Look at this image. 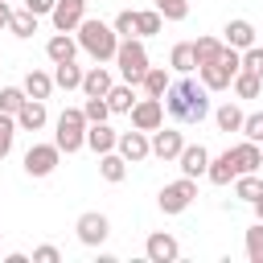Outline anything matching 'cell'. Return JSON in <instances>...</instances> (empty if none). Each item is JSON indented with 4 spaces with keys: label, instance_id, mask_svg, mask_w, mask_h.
<instances>
[{
    "label": "cell",
    "instance_id": "1",
    "mask_svg": "<svg viewBox=\"0 0 263 263\" xmlns=\"http://www.w3.org/2000/svg\"><path fill=\"white\" fill-rule=\"evenodd\" d=\"M164 111H168L177 123H201V119L210 115V90L201 86V78L181 74V78L164 90Z\"/></svg>",
    "mask_w": 263,
    "mask_h": 263
},
{
    "label": "cell",
    "instance_id": "2",
    "mask_svg": "<svg viewBox=\"0 0 263 263\" xmlns=\"http://www.w3.org/2000/svg\"><path fill=\"white\" fill-rule=\"evenodd\" d=\"M74 37H78V49L82 53H90L95 62H115V49H119V33H115V25H107V21H95V16H86L78 29H74Z\"/></svg>",
    "mask_w": 263,
    "mask_h": 263
},
{
    "label": "cell",
    "instance_id": "3",
    "mask_svg": "<svg viewBox=\"0 0 263 263\" xmlns=\"http://www.w3.org/2000/svg\"><path fill=\"white\" fill-rule=\"evenodd\" d=\"M238 70H242V49L226 45L218 62H210V66H197V78H201V86L214 95V90H230V82H234V74H238Z\"/></svg>",
    "mask_w": 263,
    "mask_h": 263
},
{
    "label": "cell",
    "instance_id": "4",
    "mask_svg": "<svg viewBox=\"0 0 263 263\" xmlns=\"http://www.w3.org/2000/svg\"><path fill=\"white\" fill-rule=\"evenodd\" d=\"M115 66H119V78L123 82H132V86H140L144 82V74H148V49H144V41L140 37H123L119 41V49H115Z\"/></svg>",
    "mask_w": 263,
    "mask_h": 263
},
{
    "label": "cell",
    "instance_id": "5",
    "mask_svg": "<svg viewBox=\"0 0 263 263\" xmlns=\"http://www.w3.org/2000/svg\"><path fill=\"white\" fill-rule=\"evenodd\" d=\"M86 115H82V107H66L62 115H58V132H53V144L66 152V156H74L78 148H86Z\"/></svg>",
    "mask_w": 263,
    "mask_h": 263
},
{
    "label": "cell",
    "instance_id": "6",
    "mask_svg": "<svg viewBox=\"0 0 263 263\" xmlns=\"http://www.w3.org/2000/svg\"><path fill=\"white\" fill-rule=\"evenodd\" d=\"M193 197H197V181H193V177H177V181H168V185L156 193V205H160L164 214H185V210L193 205Z\"/></svg>",
    "mask_w": 263,
    "mask_h": 263
},
{
    "label": "cell",
    "instance_id": "7",
    "mask_svg": "<svg viewBox=\"0 0 263 263\" xmlns=\"http://www.w3.org/2000/svg\"><path fill=\"white\" fill-rule=\"evenodd\" d=\"M74 234H78V242H82V247H103V242H107V234H111V218H107V214H99V210H86V214H78Z\"/></svg>",
    "mask_w": 263,
    "mask_h": 263
},
{
    "label": "cell",
    "instance_id": "8",
    "mask_svg": "<svg viewBox=\"0 0 263 263\" xmlns=\"http://www.w3.org/2000/svg\"><path fill=\"white\" fill-rule=\"evenodd\" d=\"M58 164H62V148H58V144H33V148L25 152V173L37 177V181L49 177Z\"/></svg>",
    "mask_w": 263,
    "mask_h": 263
},
{
    "label": "cell",
    "instance_id": "9",
    "mask_svg": "<svg viewBox=\"0 0 263 263\" xmlns=\"http://www.w3.org/2000/svg\"><path fill=\"white\" fill-rule=\"evenodd\" d=\"M132 127H140V132L164 127V99H152V95L136 99V107H132Z\"/></svg>",
    "mask_w": 263,
    "mask_h": 263
},
{
    "label": "cell",
    "instance_id": "10",
    "mask_svg": "<svg viewBox=\"0 0 263 263\" xmlns=\"http://www.w3.org/2000/svg\"><path fill=\"white\" fill-rule=\"evenodd\" d=\"M119 156L127 160V164H140V160H148L152 156V132H140V127H132V132H119Z\"/></svg>",
    "mask_w": 263,
    "mask_h": 263
},
{
    "label": "cell",
    "instance_id": "11",
    "mask_svg": "<svg viewBox=\"0 0 263 263\" xmlns=\"http://www.w3.org/2000/svg\"><path fill=\"white\" fill-rule=\"evenodd\" d=\"M144 255H148L152 263H177V259H181V242H177L168 230H152L148 242H144Z\"/></svg>",
    "mask_w": 263,
    "mask_h": 263
},
{
    "label": "cell",
    "instance_id": "12",
    "mask_svg": "<svg viewBox=\"0 0 263 263\" xmlns=\"http://www.w3.org/2000/svg\"><path fill=\"white\" fill-rule=\"evenodd\" d=\"M49 21H53L58 33H74L86 21V0H58L53 12H49Z\"/></svg>",
    "mask_w": 263,
    "mask_h": 263
},
{
    "label": "cell",
    "instance_id": "13",
    "mask_svg": "<svg viewBox=\"0 0 263 263\" xmlns=\"http://www.w3.org/2000/svg\"><path fill=\"white\" fill-rule=\"evenodd\" d=\"M181 148H185V136L177 127H156L152 132V156L156 160H177Z\"/></svg>",
    "mask_w": 263,
    "mask_h": 263
},
{
    "label": "cell",
    "instance_id": "14",
    "mask_svg": "<svg viewBox=\"0 0 263 263\" xmlns=\"http://www.w3.org/2000/svg\"><path fill=\"white\" fill-rule=\"evenodd\" d=\"M177 164H181V177H205V168H210V148L205 144H185L181 148V156H177Z\"/></svg>",
    "mask_w": 263,
    "mask_h": 263
},
{
    "label": "cell",
    "instance_id": "15",
    "mask_svg": "<svg viewBox=\"0 0 263 263\" xmlns=\"http://www.w3.org/2000/svg\"><path fill=\"white\" fill-rule=\"evenodd\" d=\"M111 86H115V78H111V70H107L103 62H95V66L82 74V95H86V99H107Z\"/></svg>",
    "mask_w": 263,
    "mask_h": 263
},
{
    "label": "cell",
    "instance_id": "16",
    "mask_svg": "<svg viewBox=\"0 0 263 263\" xmlns=\"http://www.w3.org/2000/svg\"><path fill=\"white\" fill-rule=\"evenodd\" d=\"M45 123H49L45 99H25V107L16 111V127H21V132H41Z\"/></svg>",
    "mask_w": 263,
    "mask_h": 263
},
{
    "label": "cell",
    "instance_id": "17",
    "mask_svg": "<svg viewBox=\"0 0 263 263\" xmlns=\"http://www.w3.org/2000/svg\"><path fill=\"white\" fill-rule=\"evenodd\" d=\"M238 177V164H234V152L226 148V152H218V156H210V168H205V181L210 185H230Z\"/></svg>",
    "mask_w": 263,
    "mask_h": 263
},
{
    "label": "cell",
    "instance_id": "18",
    "mask_svg": "<svg viewBox=\"0 0 263 263\" xmlns=\"http://www.w3.org/2000/svg\"><path fill=\"white\" fill-rule=\"evenodd\" d=\"M222 41H226V45H234V49H251V45H255V25H251L247 16H234V21H226Z\"/></svg>",
    "mask_w": 263,
    "mask_h": 263
},
{
    "label": "cell",
    "instance_id": "19",
    "mask_svg": "<svg viewBox=\"0 0 263 263\" xmlns=\"http://www.w3.org/2000/svg\"><path fill=\"white\" fill-rule=\"evenodd\" d=\"M45 58L58 66V62H74L78 58V37H70V33H53L49 41H45Z\"/></svg>",
    "mask_w": 263,
    "mask_h": 263
},
{
    "label": "cell",
    "instance_id": "20",
    "mask_svg": "<svg viewBox=\"0 0 263 263\" xmlns=\"http://www.w3.org/2000/svg\"><path fill=\"white\" fill-rule=\"evenodd\" d=\"M115 144H119V132H115L111 123H90V127H86V148H90V152L103 156V152H115Z\"/></svg>",
    "mask_w": 263,
    "mask_h": 263
},
{
    "label": "cell",
    "instance_id": "21",
    "mask_svg": "<svg viewBox=\"0 0 263 263\" xmlns=\"http://www.w3.org/2000/svg\"><path fill=\"white\" fill-rule=\"evenodd\" d=\"M230 152H234L238 173H259V164H263V144H255V140H247V136H242V144H234Z\"/></svg>",
    "mask_w": 263,
    "mask_h": 263
},
{
    "label": "cell",
    "instance_id": "22",
    "mask_svg": "<svg viewBox=\"0 0 263 263\" xmlns=\"http://www.w3.org/2000/svg\"><path fill=\"white\" fill-rule=\"evenodd\" d=\"M82 66L78 62H58L53 66V86H62V90H82Z\"/></svg>",
    "mask_w": 263,
    "mask_h": 263
},
{
    "label": "cell",
    "instance_id": "23",
    "mask_svg": "<svg viewBox=\"0 0 263 263\" xmlns=\"http://www.w3.org/2000/svg\"><path fill=\"white\" fill-rule=\"evenodd\" d=\"M107 103H111L115 115H132V107H136V86H132V82H115V86L107 90Z\"/></svg>",
    "mask_w": 263,
    "mask_h": 263
},
{
    "label": "cell",
    "instance_id": "24",
    "mask_svg": "<svg viewBox=\"0 0 263 263\" xmlns=\"http://www.w3.org/2000/svg\"><path fill=\"white\" fill-rule=\"evenodd\" d=\"M99 177H103V181H111V185H119V181L127 177V160L119 156V148L99 156Z\"/></svg>",
    "mask_w": 263,
    "mask_h": 263
},
{
    "label": "cell",
    "instance_id": "25",
    "mask_svg": "<svg viewBox=\"0 0 263 263\" xmlns=\"http://www.w3.org/2000/svg\"><path fill=\"white\" fill-rule=\"evenodd\" d=\"M168 66H173L177 74H193V70H197L193 41H177V45H173V53H168Z\"/></svg>",
    "mask_w": 263,
    "mask_h": 263
},
{
    "label": "cell",
    "instance_id": "26",
    "mask_svg": "<svg viewBox=\"0 0 263 263\" xmlns=\"http://www.w3.org/2000/svg\"><path fill=\"white\" fill-rule=\"evenodd\" d=\"M21 86H25L29 99H49V95H53V74H45V70H29Z\"/></svg>",
    "mask_w": 263,
    "mask_h": 263
},
{
    "label": "cell",
    "instance_id": "27",
    "mask_svg": "<svg viewBox=\"0 0 263 263\" xmlns=\"http://www.w3.org/2000/svg\"><path fill=\"white\" fill-rule=\"evenodd\" d=\"M37 21H41L37 12L21 8V12H12V16H8V33H12V37H21V41H29V37L37 33Z\"/></svg>",
    "mask_w": 263,
    "mask_h": 263
},
{
    "label": "cell",
    "instance_id": "28",
    "mask_svg": "<svg viewBox=\"0 0 263 263\" xmlns=\"http://www.w3.org/2000/svg\"><path fill=\"white\" fill-rule=\"evenodd\" d=\"M144 95H152V99H164V90L173 86V78H168V70L164 66H148V74H144Z\"/></svg>",
    "mask_w": 263,
    "mask_h": 263
},
{
    "label": "cell",
    "instance_id": "29",
    "mask_svg": "<svg viewBox=\"0 0 263 263\" xmlns=\"http://www.w3.org/2000/svg\"><path fill=\"white\" fill-rule=\"evenodd\" d=\"M230 90H234L238 99H259V95H263V78L251 74V70H238L234 82H230Z\"/></svg>",
    "mask_w": 263,
    "mask_h": 263
},
{
    "label": "cell",
    "instance_id": "30",
    "mask_svg": "<svg viewBox=\"0 0 263 263\" xmlns=\"http://www.w3.org/2000/svg\"><path fill=\"white\" fill-rule=\"evenodd\" d=\"M234 197L238 201H255V197H263V181H259V173H238L234 177Z\"/></svg>",
    "mask_w": 263,
    "mask_h": 263
},
{
    "label": "cell",
    "instance_id": "31",
    "mask_svg": "<svg viewBox=\"0 0 263 263\" xmlns=\"http://www.w3.org/2000/svg\"><path fill=\"white\" fill-rule=\"evenodd\" d=\"M222 49H226V41H222V37H197V41H193L197 66H210V62H218V58H222Z\"/></svg>",
    "mask_w": 263,
    "mask_h": 263
},
{
    "label": "cell",
    "instance_id": "32",
    "mask_svg": "<svg viewBox=\"0 0 263 263\" xmlns=\"http://www.w3.org/2000/svg\"><path fill=\"white\" fill-rule=\"evenodd\" d=\"M242 111H238V103H222L218 111H214V123H218V132H242Z\"/></svg>",
    "mask_w": 263,
    "mask_h": 263
},
{
    "label": "cell",
    "instance_id": "33",
    "mask_svg": "<svg viewBox=\"0 0 263 263\" xmlns=\"http://www.w3.org/2000/svg\"><path fill=\"white\" fill-rule=\"evenodd\" d=\"M160 25H164V16H160L156 8L136 12V33H140V37H156V33H160Z\"/></svg>",
    "mask_w": 263,
    "mask_h": 263
},
{
    "label": "cell",
    "instance_id": "34",
    "mask_svg": "<svg viewBox=\"0 0 263 263\" xmlns=\"http://www.w3.org/2000/svg\"><path fill=\"white\" fill-rule=\"evenodd\" d=\"M247 259L251 263H263V222L259 218L247 226Z\"/></svg>",
    "mask_w": 263,
    "mask_h": 263
},
{
    "label": "cell",
    "instance_id": "35",
    "mask_svg": "<svg viewBox=\"0 0 263 263\" xmlns=\"http://www.w3.org/2000/svg\"><path fill=\"white\" fill-rule=\"evenodd\" d=\"M16 115H8V111H0V160L12 152V140H16Z\"/></svg>",
    "mask_w": 263,
    "mask_h": 263
},
{
    "label": "cell",
    "instance_id": "36",
    "mask_svg": "<svg viewBox=\"0 0 263 263\" xmlns=\"http://www.w3.org/2000/svg\"><path fill=\"white\" fill-rule=\"evenodd\" d=\"M82 115H86V123H107L115 111H111L107 99H86V103H82Z\"/></svg>",
    "mask_w": 263,
    "mask_h": 263
},
{
    "label": "cell",
    "instance_id": "37",
    "mask_svg": "<svg viewBox=\"0 0 263 263\" xmlns=\"http://www.w3.org/2000/svg\"><path fill=\"white\" fill-rule=\"evenodd\" d=\"M25 86H0V111H8V115H16L21 107H25Z\"/></svg>",
    "mask_w": 263,
    "mask_h": 263
},
{
    "label": "cell",
    "instance_id": "38",
    "mask_svg": "<svg viewBox=\"0 0 263 263\" xmlns=\"http://www.w3.org/2000/svg\"><path fill=\"white\" fill-rule=\"evenodd\" d=\"M152 8H156L164 21H185V16H189V0H152Z\"/></svg>",
    "mask_w": 263,
    "mask_h": 263
},
{
    "label": "cell",
    "instance_id": "39",
    "mask_svg": "<svg viewBox=\"0 0 263 263\" xmlns=\"http://www.w3.org/2000/svg\"><path fill=\"white\" fill-rule=\"evenodd\" d=\"M111 25H115V33H119V37H140V33H136V8L115 12V21H111Z\"/></svg>",
    "mask_w": 263,
    "mask_h": 263
},
{
    "label": "cell",
    "instance_id": "40",
    "mask_svg": "<svg viewBox=\"0 0 263 263\" xmlns=\"http://www.w3.org/2000/svg\"><path fill=\"white\" fill-rule=\"evenodd\" d=\"M242 136L255 140V144H263V111H251V115L242 119Z\"/></svg>",
    "mask_w": 263,
    "mask_h": 263
},
{
    "label": "cell",
    "instance_id": "41",
    "mask_svg": "<svg viewBox=\"0 0 263 263\" xmlns=\"http://www.w3.org/2000/svg\"><path fill=\"white\" fill-rule=\"evenodd\" d=\"M242 70H251V74H259V78H263V49H259V45L242 49Z\"/></svg>",
    "mask_w": 263,
    "mask_h": 263
},
{
    "label": "cell",
    "instance_id": "42",
    "mask_svg": "<svg viewBox=\"0 0 263 263\" xmlns=\"http://www.w3.org/2000/svg\"><path fill=\"white\" fill-rule=\"evenodd\" d=\"M33 263H62V251L53 242H41V247H33Z\"/></svg>",
    "mask_w": 263,
    "mask_h": 263
},
{
    "label": "cell",
    "instance_id": "43",
    "mask_svg": "<svg viewBox=\"0 0 263 263\" xmlns=\"http://www.w3.org/2000/svg\"><path fill=\"white\" fill-rule=\"evenodd\" d=\"M21 4H25V8H29V12H37V16H49V12H53V4H58V0H21Z\"/></svg>",
    "mask_w": 263,
    "mask_h": 263
},
{
    "label": "cell",
    "instance_id": "44",
    "mask_svg": "<svg viewBox=\"0 0 263 263\" xmlns=\"http://www.w3.org/2000/svg\"><path fill=\"white\" fill-rule=\"evenodd\" d=\"M8 16H12V8H8V0H0V29H8Z\"/></svg>",
    "mask_w": 263,
    "mask_h": 263
},
{
    "label": "cell",
    "instance_id": "45",
    "mask_svg": "<svg viewBox=\"0 0 263 263\" xmlns=\"http://www.w3.org/2000/svg\"><path fill=\"white\" fill-rule=\"evenodd\" d=\"M251 210H255V218L263 222V197H255V201H251Z\"/></svg>",
    "mask_w": 263,
    "mask_h": 263
},
{
    "label": "cell",
    "instance_id": "46",
    "mask_svg": "<svg viewBox=\"0 0 263 263\" xmlns=\"http://www.w3.org/2000/svg\"><path fill=\"white\" fill-rule=\"evenodd\" d=\"M8 4H12V0H8Z\"/></svg>",
    "mask_w": 263,
    "mask_h": 263
}]
</instances>
